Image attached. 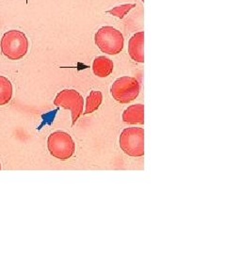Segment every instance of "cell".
Instances as JSON below:
<instances>
[{"instance_id": "1", "label": "cell", "mask_w": 226, "mask_h": 254, "mask_svg": "<svg viewBox=\"0 0 226 254\" xmlns=\"http://www.w3.org/2000/svg\"><path fill=\"white\" fill-rule=\"evenodd\" d=\"M29 43L24 32L11 29L7 31L0 42L1 52L10 61H18L23 59L28 51Z\"/></svg>"}, {"instance_id": "2", "label": "cell", "mask_w": 226, "mask_h": 254, "mask_svg": "<svg viewBox=\"0 0 226 254\" xmlns=\"http://www.w3.org/2000/svg\"><path fill=\"white\" fill-rule=\"evenodd\" d=\"M125 154L132 157L145 155V130L140 127H129L123 130L119 139Z\"/></svg>"}, {"instance_id": "3", "label": "cell", "mask_w": 226, "mask_h": 254, "mask_svg": "<svg viewBox=\"0 0 226 254\" xmlns=\"http://www.w3.org/2000/svg\"><path fill=\"white\" fill-rule=\"evenodd\" d=\"M95 45L103 53L117 55L122 52L125 44L123 34L113 27H103L95 33Z\"/></svg>"}, {"instance_id": "4", "label": "cell", "mask_w": 226, "mask_h": 254, "mask_svg": "<svg viewBox=\"0 0 226 254\" xmlns=\"http://www.w3.org/2000/svg\"><path fill=\"white\" fill-rule=\"evenodd\" d=\"M47 148L50 154L60 160H68L75 151L72 136L64 131L53 132L47 138Z\"/></svg>"}, {"instance_id": "5", "label": "cell", "mask_w": 226, "mask_h": 254, "mask_svg": "<svg viewBox=\"0 0 226 254\" xmlns=\"http://www.w3.org/2000/svg\"><path fill=\"white\" fill-rule=\"evenodd\" d=\"M141 86L139 81L131 76H122L111 86V95L121 104H128L139 96Z\"/></svg>"}, {"instance_id": "6", "label": "cell", "mask_w": 226, "mask_h": 254, "mask_svg": "<svg viewBox=\"0 0 226 254\" xmlns=\"http://www.w3.org/2000/svg\"><path fill=\"white\" fill-rule=\"evenodd\" d=\"M54 105L71 111L73 126L83 114L84 100L81 94L75 90H64L59 92L55 98Z\"/></svg>"}, {"instance_id": "7", "label": "cell", "mask_w": 226, "mask_h": 254, "mask_svg": "<svg viewBox=\"0 0 226 254\" xmlns=\"http://www.w3.org/2000/svg\"><path fill=\"white\" fill-rule=\"evenodd\" d=\"M144 43H145L144 31L134 34L128 42V54L134 62L139 64L145 63Z\"/></svg>"}, {"instance_id": "8", "label": "cell", "mask_w": 226, "mask_h": 254, "mask_svg": "<svg viewBox=\"0 0 226 254\" xmlns=\"http://www.w3.org/2000/svg\"><path fill=\"white\" fill-rule=\"evenodd\" d=\"M123 121L129 125H144L145 106L137 104L128 107L123 113Z\"/></svg>"}, {"instance_id": "9", "label": "cell", "mask_w": 226, "mask_h": 254, "mask_svg": "<svg viewBox=\"0 0 226 254\" xmlns=\"http://www.w3.org/2000/svg\"><path fill=\"white\" fill-rule=\"evenodd\" d=\"M114 64L113 62L104 56H100L93 61L92 71L98 77H107L113 72Z\"/></svg>"}, {"instance_id": "10", "label": "cell", "mask_w": 226, "mask_h": 254, "mask_svg": "<svg viewBox=\"0 0 226 254\" xmlns=\"http://www.w3.org/2000/svg\"><path fill=\"white\" fill-rule=\"evenodd\" d=\"M103 101V95L102 92L99 91H91L90 94L87 97L86 100V108H85V111H84V115L87 114H90L93 113L94 111H96L97 109H99L101 104Z\"/></svg>"}, {"instance_id": "11", "label": "cell", "mask_w": 226, "mask_h": 254, "mask_svg": "<svg viewBox=\"0 0 226 254\" xmlns=\"http://www.w3.org/2000/svg\"><path fill=\"white\" fill-rule=\"evenodd\" d=\"M12 92L11 82L7 77L0 75V107L7 105L11 100Z\"/></svg>"}, {"instance_id": "12", "label": "cell", "mask_w": 226, "mask_h": 254, "mask_svg": "<svg viewBox=\"0 0 226 254\" xmlns=\"http://www.w3.org/2000/svg\"><path fill=\"white\" fill-rule=\"evenodd\" d=\"M136 4H124L122 6H119V7H115L113 9H109L107 12L110 13L114 16H116L118 18L123 19L127 14V12L130 10V9L135 8Z\"/></svg>"}, {"instance_id": "13", "label": "cell", "mask_w": 226, "mask_h": 254, "mask_svg": "<svg viewBox=\"0 0 226 254\" xmlns=\"http://www.w3.org/2000/svg\"><path fill=\"white\" fill-rule=\"evenodd\" d=\"M0 170H1V164H0Z\"/></svg>"}]
</instances>
